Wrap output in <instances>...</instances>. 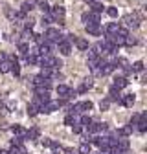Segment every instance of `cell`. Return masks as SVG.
<instances>
[{
    "label": "cell",
    "mask_w": 147,
    "mask_h": 154,
    "mask_svg": "<svg viewBox=\"0 0 147 154\" xmlns=\"http://www.w3.org/2000/svg\"><path fill=\"white\" fill-rule=\"evenodd\" d=\"M31 38H33V41L39 44V46H41V44H44V42H48L44 35H37V33H33V37H31Z\"/></svg>",
    "instance_id": "cell-28"
},
{
    "label": "cell",
    "mask_w": 147,
    "mask_h": 154,
    "mask_svg": "<svg viewBox=\"0 0 147 154\" xmlns=\"http://www.w3.org/2000/svg\"><path fill=\"white\" fill-rule=\"evenodd\" d=\"M103 53H101V48L96 44V46H92L90 48V51H88V59H99Z\"/></svg>",
    "instance_id": "cell-12"
},
{
    "label": "cell",
    "mask_w": 147,
    "mask_h": 154,
    "mask_svg": "<svg viewBox=\"0 0 147 154\" xmlns=\"http://www.w3.org/2000/svg\"><path fill=\"white\" fill-rule=\"evenodd\" d=\"M85 29H86L88 35H94V37H98V35L103 33V29H101L99 24H85Z\"/></svg>",
    "instance_id": "cell-7"
},
{
    "label": "cell",
    "mask_w": 147,
    "mask_h": 154,
    "mask_svg": "<svg viewBox=\"0 0 147 154\" xmlns=\"http://www.w3.org/2000/svg\"><path fill=\"white\" fill-rule=\"evenodd\" d=\"M24 61H26L28 66H33V64L39 63V57H37V55H31V53L28 51V53H24Z\"/></svg>",
    "instance_id": "cell-14"
},
{
    "label": "cell",
    "mask_w": 147,
    "mask_h": 154,
    "mask_svg": "<svg viewBox=\"0 0 147 154\" xmlns=\"http://www.w3.org/2000/svg\"><path fill=\"white\" fill-rule=\"evenodd\" d=\"M42 2H46V0H33V4H37V6H39V4H42Z\"/></svg>",
    "instance_id": "cell-44"
},
{
    "label": "cell",
    "mask_w": 147,
    "mask_h": 154,
    "mask_svg": "<svg viewBox=\"0 0 147 154\" xmlns=\"http://www.w3.org/2000/svg\"><path fill=\"white\" fill-rule=\"evenodd\" d=\"M64 152H66V154H76V150H72V149H66Z\"/></svg>",
    "instance_id": "cell-45"
},
{
    "label": "cell",
    "mask_w": 147,
    "mask_h": 154,
    "mask_svg": "<svg viewBox=\"0 0 147 154\" xmlns=\"http://www.w3.org/2000/svg\"><path fill=\"white\" fill-rule=\"evenodd\" d=\"M138 121H140V114H133V118H131V121H129V127H131V128H134Z\"/></svg>",
    "instance_id": "cell-33"
},
{
    "label": "cell",
    "mask_w": 147,
    "mask_h": 154,
    "mask_svg": "<svg viewBox=\"0 0 147 154\" xmlns=\"http://www.w3.org/2000/svg\"><path fill=\"white\" fill-rule=\"evenodd\" d=\"M9 154H28V152H26V149H24L22 143H20V145H11Z\"/></svg>",
    "instance_id": "cell-19"
},
{
    "label": "cell",
    "mask_w": 147,
    "mask_h": 154,
    "mask_svg": "<svg viewBox=\"0 0 147 154\" xmlns=\"http://www.w3.org/2000/svg\"><path fill=\"white\" fill-rule=\"evenodd\" d=\"M90 154H99V152H92V150H90Z\"/></svg>",
    "instance_id": "cell-47"
},
{
    "label": "cell",
    "mask_w": 147,
    "mask_h": 154,
    "mask_svg": "<svg viewBox=\"0 0 147 154\" xmlns=\"http://www.w3.org/2000/svg\"><path fill=\"white\" fill-rule=\"evenodd\" d=\"M108 128V125L107 123H94V121H92L88 127H86V130L90 132V134H96V132H105Z\"/></svg>",
    "instance_id": "cell-4"
},
{
    "label": "cell",
    "mask_w": 147,
    "mask_h": 154,
    "mask_svg": "<svg viewBox=\"0 0 147 154\" xmlns=\"http://www.w3.org/2000/svg\"><path fill=\"white\" fill-rule=\"evenodd\" d=\"M76 46L81 51H85V50H88V41H86V38H76Z\"/></svg>",
    "instance_id": "cell-22"
},
{
    "label": "cell",
    "mask_w": 147,
    "mask_h": 154,
    "mask_svg": "<svg viewBox=\"0 0 147 154\" xmlns=\"http://www.w3.org/2000/svg\"><path fill=\"white\" fill-rule=\"evenodd\" d=\"M41 22H42V26H50V24H52V22H55V20H53V17H52L50 13H42Z\"/></svg>",
    "instance_id": "cell-23"
},
{
    "label": "cell",
    "mask_w": 147,
    "mask_h": 154,
    "mask_svg": "<svg viewBox=\"0 0 147 154\" xmlns=\"http://www.w3.org/2000/svg\"><path fill=\"white\" fill-rule=\"evenodd\" d=\"M136 42H138V41H136V38H134V37H129V35L125 37V44H127V46H134Z\"/></svg>",
    "instance_id": "cell-38"
},
{
    "label": "cell",
    "mask_w": 147,
    "mask_h": 154,
    "mask_svg": "<svg viewBox=\"0 0 147 154\" xmlns=\"http://www.w3.org/2000/svg\"><path fill=\"white\" fill-rule=\"evenodd\" d=\"M81 20L85 22V24H99V13H83V17H81Z\"/></svg>",
    "instance_id": "cell-3"
},
{
    "label": "cell",
    "mask_w": 147,
    "mask_h": 154,
    "mask_svg": "<svg viewBox=\"0 0 147 154\" xmlns=\"http://www.w3.org/2000/svg\"><path fill=\"white\" fill-rule=\"evenodd\" d=\"M15 77H18V75H20V66H18V61H13L11 63V70H9Z\"/></svg>",
    "instance_id": "cell-26"
},
{
    "label": "cell",
    "mask_w": 147,
    "mask_h": 154,
    "mask_svg": "<svg viewBox=\"0 0 147 154\" xmlns=\"http://www.w3.org/2000/svg\"><path fill=\"white\" fill-rule=\"evenodd\" d=\"M33 8H35L33 0H26V2H22V6H20V11H24V13H30Z\"/></svg>",
    "instance_id": "cell-20"
},
{
    "label": "cell",
    "mask_w": 147,
    "mask_h": 154,
    "mask_svg": "<svg viewBox=\"0 0 147 154\" xmlns=\"http://www.w3.org/2000/svg\"><path fill=\"white\" fill-rule=\"evenodd\" d=\"M28 50H30V46L26 44V42H18V53H28Z\"/></svg>",
    "instance_id": "cell-35"
},
{
    "label": "cell",
    "mask_w": 147,
    "mask_h": 154,
    "mask_svg": "<svg viewBox=\"0 0 147 154\" xmlns=\"http://www.w3.org/2000/svg\"><path fill=\"white\" fill-rule=\"evenodd\" d=\"M105 11H107V15H108L110 18H116V17H118V9H116V8H107Z\"/></svg>",
    "instance_id": "cell-34"
},
{
    "label": "cell",
    "mask_w": 147,
    "mask_h": 154,
    "mask_svg": "<svg viewBox=\"0 0 147 154\" xmlns=\"http://www.w3.org/2000/svg\"><path fill=\"white\" fill-rule=\"evenodd\" d=\"M57 94L61 95V97L68 99V94H70V88H68V86H64V85H59V86H57Z\"/></svg>",
    "instance_id": "cell-21"
},
{
    "label": "cell",
    "mask_w": 147,
    "mask_h": 154,
    "mask_svg": "<svg viewBox=\"0 0 147 154\" xmlns=\"http://www.w3.org/2000/svg\"><path fill=\"white\" fill-rule=\"evenodd\" d=\"M0 154H9V150H2V149H0Z\"/></svg>",
    "instance_id": "cell-46"
},
{
    "label": "cell",
    "mask_w": 147,
    "mask_h": 154,
    "mask_svg": "<svg viewBox=\"0 0 147 154\" xmlns=\"http://www.w3.org/2000/svg\"><path fill=\"white\" fill-rule=\"evenodd\" d=\"M53 154H59V152H53Z\"/></svg>",
    "instance_id": "cell-48"
},
{
    "label": "cell",
    "mask_w": 147,
    "mask_h": 154,
    "mask_svg": "<svg viewBox=\"0 0 147 154\" xmlns=\"http://www.w3.org/2000/svg\"><path fill=\"white\" fill-rule=\"evenodd\" d=\"M37 112H39V106H37V105H28V116H30V118H33V116H37Z\"/></svg>",
    "instance_id": "cell-30"
},
{
    "label": "cell",
    "mask_w": 147,
    "mask_h": 154,
    "mask_svg": "<svg viewBox=\"0 0 147 154\" xmlns=\"http://www.w3.org/2000/svg\"><path fill=\"white\" fill-rule=\"evenodd\" d=\"M72 130H74V132H76V134H81V132H83V125L76 121V123H74V125H72Z\"/></svg>",
    "instance_id": "cell-37"
},
{
    "label": "cell",
    "mask_w": 147,
    "mask_h": 154,
    "mask_svg": "<svg viewBox=\"0 0 147 154\" xmlns=\"http://www.w3.org/2000/svg\"><path fill=\"white\" fill-rule=\"evenodd\" d=\"M88 88H92V79H88V81H85V83H83V85L79 86V90H77V92H79V94H85V92H86Z\"/></svg>",
    "instance_id": "cell-29"
},
{
    "label": "cell",
    "mask_w": 147,
    "mask_h": 154,
    "mask_svg": "<svg viewBox=\"0 0 147 154\" xmlns=\"http://www.w3.org/2000/svg\"><path fill=\"white\" fill-rule=\"evenodd\" d=\"M118 29H120V24H118V22H110V24H108V26L105 28L107 35H114V33H116Z\"/></svg>",
    "instance_id": "cell-18"
},
{
    "label": "cell",
    "mask_w": 147,
    "mask_h": 154,
    "mask_svg": "<svg viewBox=\"0 0 147 154\" xmlns=\"http://www.w3.org/2000/svg\"><path fill=\"white\" fill-rule=\"evenodd\" d=\"M108 105H110V101H108V99H105V101H101V103H99V108H101V110H107V108H108Z\"/></svg>",
    "instance_id": "cell-42"
},
{
    "label": "cell",
    "mask_w": 147,
    "mask_h": 154,
    "mask_svg": "<svg viewBox=\"0 0 147 154\" xmlns=\"http://www.w3.org/2000/svg\"><path fill=\"white\" fill-rule=\"evenodd\" d=\"M76 121H77V118H76L74 114H68L66 118H64V125H68V127H72V125L76 123Z\"/></svg>",
    "instance_id": "cell-31"
},
{
    "label": "cell",
    "mask_w": 147,
    "mask_h": 154,
    "mask_svg": "<svg viewBox=\"0 0 147 154\" xmlns=\"http://www.w3.org/2000/svg\"><path fill=\"white\" fill-rule=\"evenodd\" d=\"M120 99H121V95H120V88H116L114 85L110 86V90H108V101H114V103H118L120 105Z\"/></svg>",
    "instance_id": "cell-8"
},
{
    "label": "cell",
    "mask_w": 147,
    "mask_h": 154,
    "mask_svg": "<svg viewBox=\"0 0 147 154\" xmlns=\"http://www.w3.org/2000/svg\"><path fill=\"white\" fill-rule=\"evenodd\" d=\"M57 108H59L57 101H46V103H42V105L39 106V112H41V114H52L53 110H57Z\"/></svg>",
    "instance_id": "cell-2"
},
{
    "label": "cell",
    "mask_w": 147,
    "mask_h": 154,
    "mask_svg": "<svg viewBox=\"0 0 147 154\" xmlns=\"http://www.w3.org/2000/svg\"><path fill=\"white\" fill-rule=\"evenodd\" d=\"M48 13L53 17V20H61V18H64V8H63V6L50 8V11H48Z\"/></svg>",
    "instance_id": "cell-5"
},
{
    "label": "cell",
    "mask_w": 147,
    "mask_h": 154,
    "mask_svg": "<svg viewBox=\"0 0 147 154\" xmlns=\"http://www.w3.org/2000/svg\"><path fill=\"white\" fill-rule=\"evenodd\" d=\"M44 37H46L48 42H61V41H64V35H61V31L55 29V28H48Z\"/></svg>",
    "instance_id": "cell-1"
},
{
    "label": "cell",
    "mask_w": 147,
    "mask_h": 154,
    "mask_svg": "<svg viewBox=\"0 0 147 154\" xmlns=\"http://www.w3.org/2000/svg\"><path fill=\"white\" fill-rule=\"evenodd\" d=\"M9 70H11V63H9L8 59L0 63V73H8Z\"/></svg>",
    "instance_id": "cell-25"
},
{
    "label": "cell",
    "mask_w": 147,
    "mask_h": 154,
    "mask_svg": "<svg viewBox=\"0 0 147 154\" xmlns=\"http://www.w3.org/2000/svg\"><path fill=\"white\" fill-rule=\"evenodd\" d=\"M90 9H92V13H101L103 11V4H99V2H90Z\"/></svg>",
    "instance_id": "cell-24"
},
{
    "label": "cell",
    "mask_w": 147,
    "mask_h": 154,
    "mask_svg": "<svg viewBox=\"0 0 147 154\" xmlns=\"http://www.w3.org/2000/svg\"><path fill=\"white\" fill-rule=\"evenodd\" d=\"M90 123H92V119L88 118V116H83V118H81V125H83L85 128H86V127H88Z\"/></svg>",
    "instance_id": "cell-39"
},
{
    "label": "cell",
    "mask_w": 147,
    "mask_h": 154,
    "mask_svg": "<svg viewBox=\"0 0 147 154\" xmlns=\"http://www.w3.org/2000/svg\"><path fill=\"white\" fill-rule=\"evenodd\" d=\"M131 70H133V72H143V63H142V61H136Z\"/></svg>",
    "instance_id": "cell-36"
},
{
    "label": "cell",
    "mask_w": 147,
    "mask_h": 154,
    "mask_svg": "<svg viewBox=\"0 0 147 154\" xmlns=\"http://www.w3.org/2000/svg\"><path fill=\"white\" fill-rule=\"evenodd\" d=\"M134 128H138V132H145V130H147V114H145V112L140 114V121L136 123Z\"/></svg>",
    "instance_id": "cell-9"
},
{
    "label": "cell",
    "mask_w": 147,
    "mask_h": 154,
    "mask_svg": "<svg viewBox=\"0 0 147 154\" xmlns=\"http://www.w3.org/2000/svg\"><path fill=\"white\" fill-rule=\"evenodd\" d=\"M39 8H41V11H42V13H48V11H50V6H48V2H42V4H39Z\"/></svg>",
    "instance_id": "cell-40"
},
{
    "label": "cell",
    "mask_w": 147,
    "mask_h": 154,
    "mask_svg": "<svg viewBox=\"0 0 147 154\" xmlns=\"http://www.w3.org/2000/svg\"><path fill=\"white\" fill-rule=\"evenodd\" d=\"M39 136H41V130L37 127H33L26 132V140H39Z\"/></svg>",
    "instance_id": "cell-13"
},
{
    "label": "cell",
    "mask_w": 147,
    "mask_h": 154,
    "mask_svg": "<svg viewBox=\"0 0 147 154\" xmlns=\"http://www.w3.org/2000/svg\"><path fill=\"white\" fill-rule=\"evenodd\" d=\"M85 108H83V103H76L72 108H70V114H83Z\"/></svg>",
    "instance_id": "cell-27"
},
{
    "label": "cell",
    "mask_w": 147,
    "mask_h": 154,
    "mask_svg": "<svg viewBox=\"0 0 147 154\" xmlns=\"http://www.w3.org/2000/svg\"><path fill=\"white\" fill-rule=\"evenodd\" d=\"M90 150H92V147H90V143H81V147H79V152L81 154H90Z\"/></svg>",
    "instance_id": "cell-32"
},
{
    "label": "cell",
    "mask_w": 147,
    "mask_h": 154,
    "mask_svg": "<svg viewBox=\"0 0 147 154\" xmlns=\"http://www.w3.org/2000/svg\"><path fill=\"white\" fill-rule=\"evenodd\" d=\"M134 94H127V95H123V97L120 99V105H123V106H133L134 105Z\"/></svg>",
    "instance_id": "cell-11"
},
{
    "label": "cell",
    "mask_w": 147,
    "mask_h": 154,
    "mask_svg": "<svg viewBox=\"0 0 147 154\" xmlns=\"http://www.w3.org/2000/svg\"><path fill=\"white\" fill-rule=\"evenodd\" d=\"M131 132H133L131 127H123V128H120V130L116 132V136H118V138H129V136H131Z\"/></svg>",
    "instance_id": "cell-16"
},
{
    "label": "cell",
    "mask_w": 147,
    "mask_h": 154,
    "mask_svg": "<svg viewBox=\"0 0 147 154\" xmlns=\"http://www.w3.org/2000/svg\"><path fill=\"white\" fill-rule=\"evenodd\" d=\"M92 106H94V103H92V101H85V103H83L85 112H86V110H92Z\"/></svg>",
    "instance_id": "cell-41"
},
{
    "label": "cell",
    "mask_w": 147,
    "mask_h": 154,
    "mask_svg": "<svg viewBox=\"0 0 147 154\" xmlns=\"http://www.w3.org/2000/svg\"><path fill=\"white\" fill-rule=\"evenodd\" d=\"M50 143H52V140H50V138H44V140H41V145H42V147H50Z\"/></svg>",
    "instance_id": "cell-43"
},
{
    "label": "cell",
    "mask_w": 147,
    "mask_h": 154,
    "mask_svg": "<svg viewBox=\"0 0 147 154\" xmlns=\"http://www.w3.org/2000/svg\"><path fill=\"white\" fill-rule=\"evenodd\" d=\"M57 46H59L61 55H70L72 53V46H70L68 41H61V42H57Z\"/></svg>",
    "instance_id": "cell-10"
},
{
    "label": "cell",
    "mask_w": 147,
    "mask_h": 154,
    "mask_svg": "<svg viewBox=\"0 0 147 154\" xmlns=\"http://www.w3.org/2000/svg\"><path fill=\"white\" fill-rule=\"evenodd\" d=\"M11 132L17 134L18 138H24V140H26V130H24L20 125H13V127H11Z\"/></svg>",
    "instance_id": "cell-15"
},
{
    "label": "cell",
    "mask_w": 147,
    "mask_h": 154,
    "mask_svg": "<svg viewBox=\"0 0 147 154\" xmlns=\"http://www.w3.org/2000/svg\"><path fill=\"white\" fill-rule=\"evenodd\" d=\"M127 85H129L127 77H116V79H114V86H116V88H120V90H121V88H125Z\"/></svg>",
    "instance_id": "cell-17"
},
{
    "label": "cell",
    "mask_w": 147,
    "mask_h": 154,
    "mask_svg": "<svg viewBox=\"0 0 147 154\" xmlns=\"http://www.w3.org/2000/svg\"><path fill=\"white\" fill-rule=\"evenodd\" d=\"M123 22H125V26H129V28H138V26H140V18H138V15H127V17L123 18Z\"/></svg>",
    "instance_id": "cell-6"
}]
</instances>
